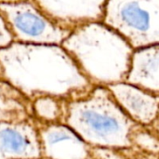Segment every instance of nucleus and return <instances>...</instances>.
Here are the masks:
<instances>
[{"instance_id":"nucleus-1","label":"nucleus","mask_w":159,"mask_h":159,"mask_svg":"<svg viewBox=\"0 0 159 159\" xmlns=\"http://www.w3.org/2000/svg\"><path fill=\"white\" fill-rule=\"evenodd\" d=\"M1 76L31 102L79 98L94 86L61 45L13 42L0 49Z\"/></svg>"},{"instance_id":"nucleus-2","label":"nucleus","mask_w":159,"mask_h":159,"mask_svg":"<svg viewBox=\"0 0 159 159\" xmlns=\"http://www.w3.org/2000/svg\"><path fill=\"white\" fill-rule=\"evenodd\" d=\"M61 46L93 86L126 81L134 49L102 21L76 28Z\"/></svg>"},{"instance_id":"nucleus-3","label":"nucleus","mask_w":159,"mask_h":159,"mask_svg":"<svg viewBox=\"0 0 159 159\" xmlns=\"http://www.w3.org/2000/svg\"><path fill=\"white\" fill-rule=\"evenodd\" d=\"M63 124L90 147L127 149L137 124L119 106L107 87L94 86L85 95L66 101Z\"/></svg>"},{"instance_id":"nucleus-4","label":"nucleus","mask_w":159,"mask_h":159,"mask_svg":"<svg viewBox=\"0 0 159 159\" xmlns=\"http://www.w3.org/2000/svg\"><path fill=\"white\" fill-rule=\"evenodd\" d=\"M102 22L134 50L159 44V0H107Z\"/></svg>"},{"instance_id":"nucleus-5","label":"nucleus","mask_w":159,"mask_h":159,"mask_svg":"<svg viewBox=\"0 0 159 159\" xmlns=\"http://www.w3.org/2000/svg\"><path fill=\"white\" fill-rule=\"evenodd\" d=\"M0 14L17 42L61 45L71 34L52 22L32 1L2 3Z\"/></svg>"},{"instance_id":"nucleus-6","label":"nucleus","mask_w":159,"mask_h":159,"mask_svg":"<svg viewBox=\"0 0 159 159\" xmlns=\"http://www.w3.org/2000/svg\"><path fill=\"white\" fill-rule=\"evenodd\" d=\"M59 27L73 32L85 24L102 21L107 0H31Z\"/></svg>"},{"instance_id":"nucleus-7","label":"nucleus","mask_w":159,"mask_h":159,"mask_svg":"<svg viewBox=\"0 0 159 159\" xmlns=\"http://www.w3.org/2000/svg\"><path fill=\"white\" fill-rule=\"evenodd\" d=\"M36 124L41 147L40 159H92V148L65 124L37 121Z\"/></svg>"},{"instance_id":"nucleus-8","label":"nucleus","mask_w":159,"mask_h":159,"mask_svg":"<svg viewBox=\"0 0 159 159\" xmlns=\"http://www.w3.org/2000/svg\"><path fill=\"white\" fill-rule=\"evenodd\" d=\"M41 147L36 121H0V159H40Z\"/></svg>"},{"instance_id":"nucleus-9","label":"nucleus","mask_w":159,"mask_h":159,"mask_svg":"<svg viewBox=\"0 0 159 159\" xmlns=\"http://www.w3.org/2000/svg\"><path fill=\"white\" fill-rule=\"evenodd\" d=\"M124 112L142 126H152L159 113V96L127 82L107 87Z\"/></svg>"},{"instance_id":"nucleus-10","label":"nucleus","mask_w":159,"mask_h":159,"mask_svg":"<svg viewBox=\"0 0 159 159\" xmlns=\"http://www.w3.org/2000/svg\"><path fill=\"white\" fill-rule=\"evenodd\" d=\"M125 82L159 96V44L134 50Z\"/></svg>"},{"instance_id":"nucleus-11","label":"nucleus","mask_w":159,"mask_h":159,"mask_svg":"<svg viewBox=\"0 0 159 159\" xmlns=\"http://www.w3.org/2000/svg\"><path fill=\"white\" fill-rule=\"evenodd\" d=\"M32 117V102L0 76V121L14 122Z\"/></svg>"},{"instance_id":"nucleus-12","label":"nucleus","mask_w":159,"mask_h":159,"mask_svg":"<svg viewBox=\"0 0 159 159\" xmlns=\"http://www.w3.org/2000/svg\"><path fill=\"white\" fill-rule=\"evenodd\" d=\"M65 100L44 96L32 101L33 118L39 123H62L65 113Z\"/></svg>"},{"instance_id":"nucleus-13","label":"nucleus","mask_w":159,"mask_h":159,"mask_svg":"<svg viewBox=\"0 0 159 159\" xmlns=\"http://www.w3.org/2000/svg\"><path fill=\"white\" fill-rule=\"evenodd\" d=\"M131 145L143 151L159 155V133L152 127L137 124L130 136Z\"/></svg>"},{"instance_id":"nucleus-14","label":"nucleus","mask_w":159,"mask_h":159,"mask_svg":"<svg viewBox=\"0 0 159 159\" xmlns=\"http://www.w3.org/2000/svg\"><path fill=\"white\" fill-rule=\"evenodd\" d=\"M11 43H13L12 34L4 18L0 14V49L7 48Z\"/></svg>"},{"instance_id":"nucleus-15","label":"nucleus","mask_w":159,"mask_h":159,"mask_svg":"<svg viewBox=\"0 0 159 159\" xmlns=\"http://www.w3.org/2000/svg\"><path fill=\"white\" fill-rule=\"evenodd\" d=\"M150 127H152L157 133H159V113L158 115H157V119L155 120V122L152 124V126H150Z\"/></svg>"},{"instance_id":"nucleus-16","label":"nucleus","mask_w":159,"mask_h":159,"mask_svg":"<svg viewBox=\"0 0 159 159\" xmlns=\"http://www.w3.org/2000/svg\"><path fill=\"white\" fill-rule=\"evenodd\" d=\"M20 1H24V0H0V4H2V3H14V2H20Z\"/></svg>"},{"instance_id":"nucleus-17","label":"nucleus","mask_w":159,"mask_h":159,"mask_svg":"<svg viewBox=\"0 0 159 159\" xmlns=\"http://www.w3.org/2000/svg\"><path fill=\"white\" fill-rule=\"evenodd\" d=\"M0 76H1V71H0Z\"/></svg>"}]
</instances>
